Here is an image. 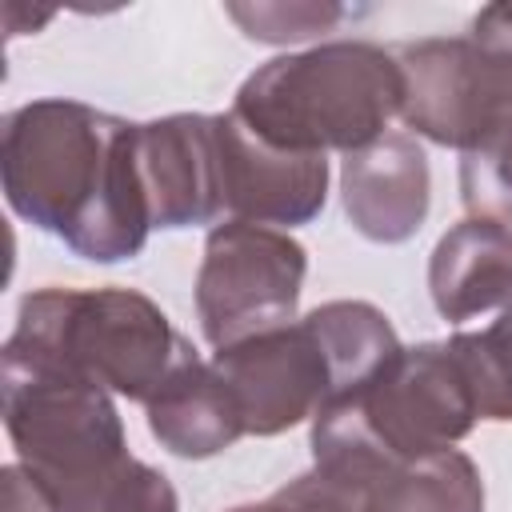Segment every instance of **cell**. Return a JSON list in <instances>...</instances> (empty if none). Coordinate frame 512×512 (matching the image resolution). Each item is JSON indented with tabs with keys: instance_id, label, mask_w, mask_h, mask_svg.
<instances>
[{
	"instance_id": "cell-1",
	"label": "cell",
	"mask_w": 512,
	"mask_h": 512,
	"mask_svg": "<svg viewBox=\"0 0 512 512\" xmlns=\"http://www.w3.org/2000/svg\"><path fill=\"white\" fill-rule=\"evenodd\" d=\"M8 208L92 264L140 256L152 232L136 164V124L80 100L44 96L0 120Z\"/></svg>"
},
{
	"instance_id": "cell-2",
	"label": "cell",
	"mask_w": 512,
	"mask_h": 512,
	"mask_svg": "<svg viewBox=\"0 0 512 512\" xmlns=\"http://www.w3.org/2000/svg\"><path fill=\"white\" fill-rule=\"evenodd\" d=\"M476 420L480 412L456 356L448 344L424 340L400 348L372 384L312 416V468L360 496L384 472L456 448Z\"/></svg>"
},
{
	"instance_id": "cell-3",
	"label": "cell",
	"mask_w": 512,
	"mask_h": 512,
	"mask_svg": "<svg viewBox=\"0 0 512 512\" xmlns=\"http://www.w3.org/2000/svg\"><path fill=\"white\" fill-rule=\"evenodd\" d=\"M404 104L392 48L372 40H328L260 64L232 100V116L272 148L328 156L360 152L388 136Z\"/></svg>"
},
{
	"instance_id": "cell-4",
	"label": "cell",
	"mask_w": 512,
	"mask_h": 512,
	"mask_svg": "<svg viewBox=\"0 0 512 512\" xmlns=\"http://www.w3.org/2000/svg\"><path fill=\"white\" fill-rule=\"evenodd\" d=\"M8 348L68 368L112 396L148 404L196 356L164 308L136 288H36L16 308Z\"/></svg>"
},
{
	"instance_id": "cell-5",
	"label": "cell",
	"mask_w": 512,
	"mask_h": 512,
	"mask_svg": "<svg viewBox=\"0 0 512 512\" xmlns=\"http://www.w3.org/2000/svg\"><path fill=\"white\" fill-rule=\"evenodd\" d=\"M4 428L16 460L48 484L60 512H92L132 460L108 388L4 344Z\"/></svg>"
},
{
	"instance_id": "cell-6",
	"label": "cell",
	"mask_w": 512,
	"mask_h": 512,
	"mask_svg": "<svg viewBox=\"0 0 512 512\" xmlns=\"http://www.w3.org/2000/svg\"><path fill=\"white\" fill-rule=\"evenodd\" d=\"M308 252L284 228L224 220L204 240L196 272V316L212 348L284 328L296 320Z\"/></svg>"
},
{
	"instance_id": "cell-7",
	"label": "cell",
	"mask_w": 512,
	"mask_h": 512,
	"mask_svg": "<svg viewBox=\"0 0 512 512\" xmlns=\"http://www.w3.org/2000/svg\"><path fill=\"white\" fill-rule=\"evenodd\" d=\"M212 364L228 380L248 436H280L332 400V364L308 316L216 348Z\"/></svg>"
},
{
	"instance_id": "cell-8",
	"label": "cell",
	"mask_w": 512,
	"mask_h": 512,
	"mask_svg": "<svg viewBox=\"0 0 512 512\" xmlns=\"http://www.w3.org/2000/svg\"><path fill=\"white\" fill-rule=\"evenodd\" d=\"M136 164L152 228H200L228 212L216 116L172 112L136 124Z\"/></svg>"
},
{
	"instance_id": "cell-9",
	"label": "cell",
	"mask_w": 512,
	"mask_h": 512,
	"mask_svg": "<svg viewBox=\"0 0 512 512\" xmlns=\"http://www.w3.org/2000/svg\"><path fill=\"white\" fill-rule=\"evenodd\" d=\"M220 168H224V208L232 220L264 228L312 224L328 204V160L284 152L252 136L232 112L216 116Z\"/></svg>"
},
{
	"instance_id": "cell-10",
	"label": "cell",
	"mask_w": 512,
	"mask_h": 512,
	"mask_svg": "<svg viewBox=\"0 0 512 512\" xmlns=\"http://www.w3.org/2000/svg\"><path fill=\"white\" fill-rule=\"evenodd\" d=\"M392 52L404 76L400 120L440 148L468 152L480 132L488 92L480 44L472 36H432L396 44Z\"/></svg>"
},
{
	"instance_id": "cell-11",
	"label": "cell",
	"mask_w": 512,
	"mask_h": 512,
	"mask_svg": "<svg viewBox=\"0 0 512 512\" xmlns=\"http://www.w3.org/2000/svg\"><path fill=\"white\" fill-rule=\"evenodd\" d=\"M340 200L352 228L372 244L412 240L432 208V168L416 136L388 132L344 156Z\"/></svg>"
},
{
	"instance_id": "cell-12",
	"label": "cell",
	"mask_w": 512,
	"mask_h": 512,
	"mask_svg": "<svg viewBox=\"0 0 512 512\" xmlns=\"http://www.w3.org/2000/svg\"><path fill=\"white\" fill-rule=\"evenodd\" d=\"M144 408L148 432L160 440L164 452L180 460H208L248 436L228 380L216 372L212 360H200V352L184 360Z\"/></svg>"
},
{
	"instance_id": "cell-13",
	"label": "cell",
	"mask_w": 512,
	"mask_h": 512,
	"mask_svg": "<svg viewBox=\"0 0 512 512\" xmlns=\"http://www.w3.org/2000/svg\"><path fill=\"white\" fill-rule=\"evenodd\" d=\"M428 292L452 324L504 308L512 300V232L476 216L452 224L432 248Z\"/></svg>"
},
{
	"instance_id": "cell-14",
	"label": "cell",
	"mask_w": 512,
	"mask_h": 512,
	"mask_svg": "<svg viewBox=\"0 0 512 512\" xmlns=\"http://www.w3.org/2000/svg\"><path fill=\"white\" fill-rule=\"evenodd\" d=\"M308 324L316 328L332 364V400L372 384L404 348L392 320L368 300H328L308 312Z\"/></svg>"
},
{
	"instance_id": "cell-15",
	"label": "cell",
	"mask_w": 512,
	"mask_h": 512,
	"mask_svg": "<svg viewBox=\"0 0 512 512\" xmlns=\"http://www.w3.org/2000/svg\"><path fill=\"white\" fill-rule=\"evenodd\" d=\"M360 512H484V480L468 452L444 448L372 480Z\"/></svg>"
},
{
	"instance_id": "cell-16",
	"label": "cell",
	"mask_w": 512,
	"mask_h": 512,
	"mask_svg": "<svg viewBox=\"0 0 512 512\" xmlns=\"http://www.w3.org/2000/svg\"><path fill=\"white\" fill-rule=\"evenodd\" d=\"M456 356L480 420H512V300L480 332H456L444 340Z\"/></svg>"
},
{
	"instance_id": "cell-17",
	"label": "cell",
	"mask_w": 512,
	"mask_h": 512,
	"mask_svg": "<svg viewBox=\"0 0 512 512\" xmlns=\"http://www.w3.org/2000/svg\"><path fill=\"white\" fill-rule=\"evenodd\" d=\"M460 200L468 216L512 232V120L460 156Z\"/></svg>"
},
{
	"instance_id": "cell-18",
	"label": "cell",
	"mask_w": 512,
	"mask_h": 512,
	"mask_svg": "<svg viewBox=\"0 0 512 512\" xmlns=\"http://www.w3.org/2000/svg\"><path fill=\"white\" fill-rule=\"evenodd\" d=\"M228 16L260 44H300L324 36L348 12L340 4H228Z\"/></svg>"
},
{
	"instance_id": "cell-19",
	"label": "cell",
	"mask_w": 512,
	"mask_h": 512,
	"mask_svg": "<svg viewBox=\"0 0 512 512\" xmlns=\"http://www.w3.org/2000/svg\"><path fill=\"white\" fill-rule=\"evenodd\" d=\"M92 512H180V496L160 468L132 456L100 492Z\"/></svg>"
},
{
	"instance_id": "cell-20",
	"label": "cell",
	"mask_w": 512,
	"mask_h": 512,
	"mask_svg": "<svg viewBox=\"0 0 512 512\" xmlns=\"http://www.w3.org/2000/svg\"><path fill=\"white\" fill-rule=\"evenodd\" d=\"M228 512H360V496L324 480L316 468L280 484L276 492H268L264 500H248V504H236Z\"/></svg>"
},
{
	"instance_id": "cell-21",
	"label": "cell",
	"mask_w": 512,
	"mask_h": 512,
	"mask_svg": "<svg viewBox=\"0 0 512 512\" xmlns=\"http://www.w3.org/2000/svg\"><path fill=\"white\" fill-rule=\"evenodd\" d=\"M0 512H60L56 496L20 460L0 468Z\"/></svg>"
}]
</instances>
